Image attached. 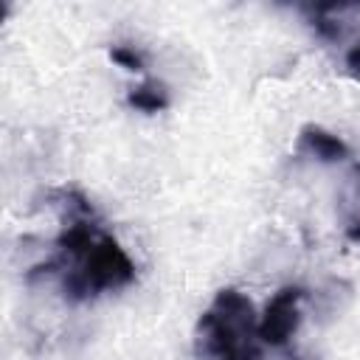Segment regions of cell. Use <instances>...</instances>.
Returning <instances> with one entry per match:
<instances>
[{"label":"cell","instance_id":"obj_3","mask_svg":"<svg viewBox=\"0 0 360 360\" xmlns=\"http://www.w3.org/2000/svg\"><path fill=\"white\" fill-rule=\"evenodd\" d=\"M304 290L295 284H287L273 292V298L264 304V312L259 318V338L270 349H284L292 335L301 326V304H304Z\"/></svg>","mask_w":360,"mask_h":360},{"label":"cell","instance_id":"obj_7","mask_svg":"<svg viewBox=\"0 0 360 360\" xmlns=\"http://www.w3.org/2000/svg\"><path fill=\"white\" fill-rule=\"evenodd\" d=\"M127 104L138 112H160L169 107V90L163 82L158 79H143L141 84H135L129 93H127Z\"/></svg>","mask_w":360,"mask_h":360},{"label":"cell","instance_id":"obj_9","mask_svg":"<svg viewBox=\"0 0 360 360\" xmlns=\"http://www.w3.org/2000/svg\"><path fill=\"white\" fill-rule=\"evenodd\" d=\"M343 65H346V73H349L354 82H360V42H357V45H352V48L346 51Z\"/></svg>","mask_w":360,"mask_h":360},{"label":"cell","instance_id":"obj_5","mask_svg":"<svg viewBox=\"0 0 360 360\" xmlns=\"http://www.w3.org/2000/svg\"><path fill=\"white\" fill-rule=\"evenodd\" d=\"M298 11L307 17V22L315 28L318 37L323 39H340L343 37V25L349 14H357L360 6L357 3H307L298 6Z\"/></svg>","mask_w":360,"mask_h":360},{"label":"cell","instance_id":"obj_1","mask_svg":"<svg viewBox=\"0 0 360 360\" xmlns=\"http://www.w3.org/2000/svg\"><path fill=\"white\" fill-rule=\"evenodd\" d=\"M51 200L59 208L62 228L53 253L31 270V278L56 276L62 295L73 304L96 301L98 295L129 287L135 281V262L104 228L90 200L76 188H59Z\"/></svg>","mask_w":360,"mask_h":360},{"label":"cell","instance_id":"obj_4","mask_svg":"<svg viewBox=\"0 0 360 360\" xmlns=\"http://www.w3.org/2000/svg\"><path fill=\"white\" fill-rule=\"evenodd\" d=\"M295 155L318 163H343L349 158V143L318 124H304L295 138Z\"/></svg>","mask_w":360,"mask_h":360},{"label":"cell","instance_id":"obj_6","mask_svg":"<svg viewBox=\"0 0 360 360\" xmlns=\"http://www.w3.org/2000/svg\"><path fill=\"white\" fill-rule=\"evenodd\" d=\"M340 219H343V233L352 245H360V163L349 172L340 197H338Z\"/></svg>","mask_w":360,"mask_h":360},{"label":"cell","instance_id":"obj_8","mask_svg":"<svg viewBox=\"0 0 360 360\" xmlns=\"http://www.w3.org/2000/svg\"><path fill=\"white\" fill-rule=\"evenodd\" d=\"M110 59H112L118 68L129 70V73H143V70H146V62H143L141 51H135L132 45H112V48H110Z\"/></svg>","mask_w":360,"mask_h":360},{"label":"cell","instance_id":"obj_2","mask_svg":"<svg viewBox=\"0 0 360 360\" xmlns=\"http://www.w3.org/2000/svg\"><path fill=\"white\" fill-rule=\"evenodd\" d=\"M194 352L200 360H262L253 301L233 287L219 290L194 326Z\"/></svg>","mask_w":360,"mask_h":360}]
</instances>
